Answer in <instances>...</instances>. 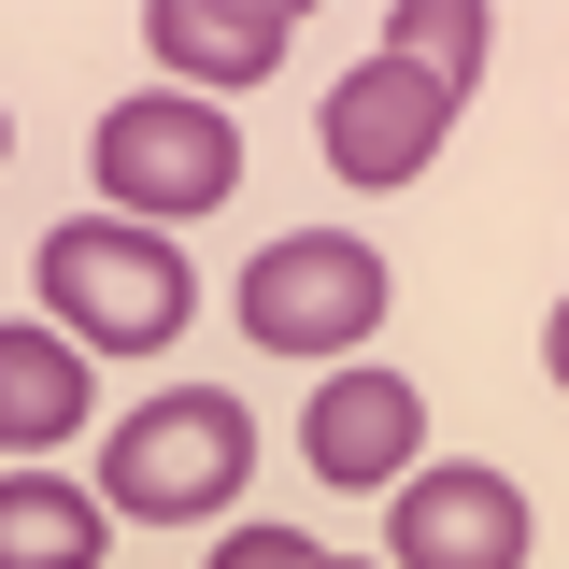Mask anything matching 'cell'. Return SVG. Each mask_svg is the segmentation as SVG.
<instances>
[{
  "mask_svg": "<svg viewBox=\"0 0 569 569\" xmlns=\"http://www.w3.org/2000/svg\"><path fill=\"white\" fill-rule=\"evenodd\" d=\"M299 456H313V485H342V498H399L413 485V456H427V399L399 385V370H328L313 385V413H299Z\"/></svg>",
  "mask_w": 569,
  "mask_h": 569,
  "instance_id": "8992f818",
  "label": "cell"
},
{
  "mask_svg": "<svg viewBox=\"0 0 569 569\" xmlns=\"http://www.w3.org/2000/svg\"><path fill=\"white\" fill-rule=\"evenodd\" d=\"M527 485L512 470H470V456H441L413 485L385 498V569H527Z\"/></svg>",
  "mask_w": 569,
  "mask_h": 569,
  "instance_id": "5b68a950",
  "label": "cell"
},
{
  "mask_svg": "<svg viewBox=\"0 0 569 569\" xmlns=\"http://www.w3.org/2000/svg\"><path fill=\"white\" fill-rule=\"evenodd\" d=\"M100 213H129V228H200V213L242 200V129H228V100L200 86H142L100 114Z\"/></svg>",
  "mask_w": 569,
  "mask_h": 569,
  "instance_id": "7a4b0ae2",
  "label": "cell"
},
{
  "mask_svg": "<svg viewBox=\"0 0 569 569\" xmlns=\"http://www.w3.org/2000/svg\"><path fill=\"white\" fill-rule=\"evenodd\" d=\"M385 58L427 71L441 100H470V71H485V0H399V14H385Z\"/></svg>",
  "mask_w": 569,
  "mask_h": 569,
  "instance_id": "8fae6325",
  "label": "cell"
},
{
  "mask_svg": "<svg viewBox=\"0 0 569 569\" xmlns=\"http://www.w3.org/2000/svg\"><path fill=\"white\" fill-rule=\"evenodd\" d=\"M242 485H257V413H242L228 385H171V399H142V413L114 427V456H100V498L142 512V527H213Z\"/></svg>",
  "mask_w": 569,
  "mask_h": 569,
  "instance_id": "3957f363",
  "label": "cell"
},
{
  "mask_svg": "<svg viewBox=\"0 0 569 569\" xmlns=\"http://www.w3.org/2000/svg\"><path fill=\"white\" fill-rule=\"evenodd\" d=\"M213 569H328V556H313L299 527H228V541H213Z\"/></svg>",
  "mask_w": 569,
  "mask_h": 569,
  "instance_id": "7c38bea8",
  "label": "cell"
},
{
  "mask_svg": "<svg viewBox=\"0 0 569 569\" xmlns=\"http://www.w3.org/2000/svg\"><path fill=\"white\" fill-rule=\"evenodd\" d=\"M142 43H157V71H171V86L228 100V86L284 71V43H299V0H142Z\"/></svg>",
  "mask_w": 569,
  "mask_h": 569,
  "instance_id": "ba28073f",
  "label": "cell"
},
{
  "mask_svg": "<svg viewBox=\"0 0 569 569\" xmlns=\"http://www.w3.org/2000/svg\"><path fill=\"white\" fill-rule=\"evenodd\" d=\"M71 427H86V342L71 328H0V456L58 470Z\"/></svg>",
  "mask_w": 569,
  "mask_h": 569,
  "instance_id": "9c48e42d",
  "label": "cell"
},
{
  "mask_svg": "<svg viewBox=\"0 0 569 569\" xmlns=\"http://www.w3.org/2000/svg\"><path fill=\"white\" fill-rule=\"evenodd\" d=\"M0 157H14V129H0Z\"/></svg>",
  "mask_w": 569,
  "mask_h": 569,
  "instance_id": "5bb4252c",
  "label": "cell"
},
{
  "mask_svg": "<svg viewBox=\"0 0 569 569\" xmlns=\"http://www.w3.org/2000/svg\"><path fill=\"white\" fill-rule=\"evenodd\" d=\"M328 569H356V556H328Z\"/></svg>",
  "mask_w": 569,
  "mask_h": 569,
  "instance_id": "9a60e30c",
  "label": "cell"
},
{
  "mask_svg": "<svg viewBox=\"0 0 569 569\" xmlns=\"http://www.w3.org/2000/svg\"><path fill=\"white\" fill-rule=\"evenodd\" d=\"M29 271H43V328H71L86 356H157V342H186V313H200L186 242H171V228H129V213L43 228Z\"/></svg>",
  "mask_w": 569,
  "mask_h": 569,
  "instance_id": "6da1fadb",
  "label": "cell"
},
{
  "mask_svg": "<svg viewBox=\"0 0 569 569\" xmlns=\"http://www.w3.org/2000/svg\"><path fill=\"white\" fill-rule=\"evenodd\" d=\"M370 328H385V257H370L356 228H284V242H257V257H242V342L356 370V342H370Z\"/></svg>",
  "mask_w": 569,
  "mask_h": 569,
  "instance_id": "277c9868",
  "label": "cell"
},
{
  "mask_svg": "<svg viewBox=\"0 0 569 569\" xmlns=\"http://www.w3.org/2000/svg\"><path fill=\"white\" fill-rule=\"evenodd\" d=\"M114 556V498L71 470H0V569H100Z\"/></svg>",
  "mask_w": 569,
  "mask_h": 569,
  "instance_id": "30bf717a",
  "label": "cell"
},
{
  "mask_svg": "<svg viewBox=\"0 0 569 569\" xmlns=\"http://www.w3.org/2000/svg\"><path fill=\"white\" fill-rule=\"evenodd\" d=\"M541 370H556V399H569V299L541 313Z\"/></svg>",
  "mask_w": 569,
  "mask_h": 569,
  "instance_id": "4fadbf2b",
  "label": "cell"
},
{
  "mask_svg": "<svg viewBox=\"0 0 569 569\" xmlns=\"http://www.w3.org/2000/svg\"><path fill=\"white\" fill-rule=\"evenodd\" d=\"M441 129H456V100H441L427 71H399L385 43L328 86V171H342V186H413L427 157H441Z\"/></svg>",
  "mask_w": 569,
  "mask_h": 569,
  "instance_id": "52a82bcc",
  "label": "cell"
}]
</instances>
